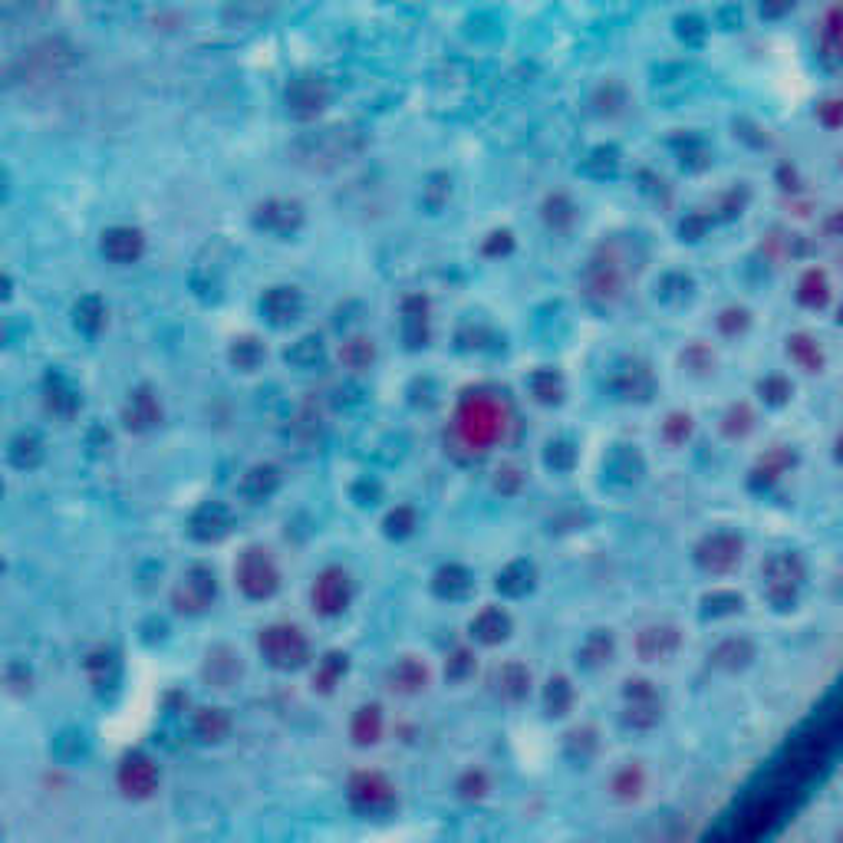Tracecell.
<instances>
[{
    "mask_svg": "<svg viewBox=\"0 0 843 843\" xmlns=\"http://www.w3.org/2000/svg\"><path fill=\"white\" fill-rule=\"evenodd\" d=\"M511 425H514V412L508 399L491 389H468L458 399L452 419V438L468 455H485L508 438Z\"/></svg>",
    "mask_w": 843,
    "mask_h": 843,
    "instance_id": "obj_1",
    "label": "cell"
},
{
    "mask_svg": "<svg viewBox=\"0 0 843 843\" xmlns=\"http://www.w3.org/2000/svg\"><path fill=\"white\" fill-rule=\"evenodd\" d=\"M807 567L794 550H778L761 564V593L774 610H794L804 593Z\"/></svg>",
    "mask_w": 843,
    "mask_h": 843,
    "instance_id": "obj_2",
    "label": "cell"
},
{
    "mask_svg": "<svg viewBox=\"0 0 843 843\" xmlns=\"http://www.w3.org/2000/svg\"><path fill=\"white\" fill-rule=\"evenodd\" d=\"M629 284V267H626V254L620 251V244L600 247L597 254L590 257L587 274H583V287H587V297L603 303V307H613L620 303Z\"/></svg>",
    "mask_w": 843,
    "mask_h": 843,
    "instance_id": "obj_3",
    "label": "cell"
},
{
    "mask_svg": "<svg viewBox=\"0 0 843 843\" xmlns=\"http://www.w3.org/2000/svg\"><path fill=\"white\" fill-rule=\"evenodd\" d=\"M257 646H261V656L280 672L303 669L310 662V639L294 623H271L267 629H261Z\"/></svg>",
    "mask_w": 843,
    "mask_h": 843,
    "instance_id": "obj_4",
    "label": "cell"
},
{
    "mask_svg": "<svg viewBox=\"0 0 843 843\" xmlns=\"http://www.w3.org/2000/svg\"><path fill=\"white\" fill-rule=\"evenodd\" d=\"M234 580L247 600H271L280 590V567L264 547H247L234 564Z\"/></svg>",
    "mask_w": 843,
    "mask_h": 843,
    "instance_id": "obj_5",
    "label": "cell"
},
{
    "mask_svg": "<svg viewBox=\"0 0 843 843\" xmlns=\"http://www.w3.org/2000/svg\"><path fill=\"white\" fill-rule=\"evenodd\" d=\"M745 560V537L735 531H712L695 544V564L708 577H728Z\"/></svg>",
    "mask_w": 843,
    "mask_h": 843,
    "instance_id": "obj_6",
    "label": "cell"
},
{
    "mask_svg": "<svg viewBox=\"0 0 843 843\" xmlns=\"http://www.w3.org/2000/svg\"><path fill=\"white\" fill-rule=\"evenodd\" d=\"M350 804L356 807L359 814H386L396 807V784L386 771H376V768H363L356 771L350 778Z\"/></svg>",
    "mask_w": 843,
    "mask_h": 843,
    "instance_id": "obj_7",
    "label": "cell"
},
{
    "mask_svg": "<svg viewBox=\"0 0 843 843\" xmlns=\"http://www.w3.org/2000/svg\"><path fill=\"white\" fill-rule=\"evenodd\" d=\"M662 692L653 679H629L623 689V722L636 732H649L662 722Z\"/></svg>",
    "mask_w": 843,
    "mask_h": 843,
    "instance_id": "obj_8",
    "label": "cell"
},
{
    "mask_svg": "<svg viewBox=\"0 0 843 843\" xmlns=\"http://www.w3.org/2000/svg\"><path fill=\"white\" fill-rule=\"evenodd\" d=\"M218 597V577L211 567H191L182 573V580L172 590V606L185 616H201L211 610Z\"/></svg>",
    "mask_w": 843,
    "mask_h": 843,
    "instance_id": "obj_9",
    "label": "cell"
},
{
    "mask_svg": "<svg viewBox=\"0 0 843 843\" xmlns=\"http://www.w3.org/2000/svg\"><path fill=\"white\" fill-rule=\"evenodd\" d=\"M353 577L343 567H327L317 573L310 587V603L320 616H343L353 603Z\"/></svg>",
    "mask_w": 843,
    "mask_h": 843,
    "instance_id": "obj_10",
    "label": "cell"
},
{
    "mask_svg": "<svg viewBox=\"0 0 843 843\" xmlns=\"http://www.w3.org/2000/svg\"><path fill=\"white\" fill-rule=\"evenodd\" d=\"M119 791L132 797V801H149V797L159 791V764H155L145 751H132L119 761L116 771Z\"/></svg>",
    "mask_w": 843,
    "mask_h": 843,
    "instance_id": "obj_11",
    "label": "cell"
},
{
    "mask_svg": "<svg viewBox=\"0 0 843 843\" xmlns=\"http://www.w3.org/2000/svg\"><path fill=\"white\" fill-rule=\"evenodd\" d=\"M254 224L274 238H290L303 228V205L294 198H267L264 205H257Z\"/></svg>",
    "mask_w": 843,
    "mask_h": 843,
    "instance_id": "obj_12",
    "label": "cell"
},
{
    "mask_svg": "<svg viewBox=\"0 0 843 843\" xmlns=\"http://www.w3.org/2000/svg\"><path fill=\"white\" fill-rule=\"evenodd\" d=\"M488 685H491V692L498 695L501 702L521 705L527 695H531L534 676H531V669H527L521 659H504V662H498V666L491 669Z\"/></svg>",
    "mask_w": 843,
    "mask_h": 843,
    "instance_id": "obj_13",
    "label": "cell"
},
{
    "mask_svg": "<svg viewBox=\"0 0 843 843\" xmlns=\"http://www.w3.org/2000/svg\"><path fill=\"white\" fill-rule=\"evenodd\" d=\"M633 649L643 662H669L682 649V629L672 623H653L639 629Z\"/></svg>",
    "mask_w": 843,
    "mask_h": 843,
    "instance_id": "obj_14",
    "label": "cell"
},
{
    "mask_svg": "<svg viewBox=\"0 0 843 843\" xmlns=\"http://www.w3.org/2000/svg\"><path fill=\"white\" fill-rule=\"evenodd\" d=\"M386 685L389 692L402 695V699H415V695H422L432 685V669L419 656H402L389 666Z\"/></svg>",
    "mask_w": 843,
    "mask_h": 843,
    "instance_id": "obj_15",
    "label": "cell"
},
{
    "mask_svg": "<svg viewBox=\"0 0 843 843\" xmlns=\"http://www.w3.org/2000/svg\"><path fill=\"white\" fill-rule=\"evenodd\" d=\"M646 791H649V771L643 761H623L620 768L610 771V781H606V794H610L616 804L643 801Z\"/></svg>",
    "mask_w": 843,
    "mask_h": 843,
    "instance_id": "obj_16",
    "label": "cell"
},
{
    "mask_svg": "<svg viewBox=\"0 0 843 843\" xmlns=\"http://www.w3.org/2000/svg\"><path fill=\"white\" fill-rule=\"evenodd\" d=\"M468 633L478 646H501L504 639L514 633V620L504 606L491 603V606H485V610H478L475 616H471Z\"/></svg>",
    "mask_w": 843,
    "mask_h": 843,
    "instance_id": "obj_17",
    "label": "cell"
},
{
    "mask_svg": "<svg viewBox=\"0 0 843 843\" xmlns=\"http://www.w3.org/2000/svg\"><path fill=\"white\" fill-rule=\"evenodd\" d=\"M66 66H70V53H66L60 43L47 40L24 56V73H20V80H53V76H60Z\"/></svg>",
    "mask_w": 843,
    "mask_h": 843,
    "instance_id": "obj_18",
    "label": "cell"
},
{
    "mask_svg": "<svg viewBox=\"0 0 843 843\" xmlns=\"http://www.w3.org/2000/svg\"><path fill=\"white\" fill-rule=\"evenodd\" d=\"M99 247H103V254L112 264H136L145 254V234L139 228H132V224H116V228H109L103 234V244Z\"/></svg>",
    "mask_w": 843,
    "mask_h": 843,
    "instance_id": "obj_19",
    "label": "cell"
},
{
    "mask_svg": "<svg viewBox=\"0 0 843 843\" xmlns=\"http://www.w3.org/2000/svg\"><path fill=\"white\" fill-rule=\"evenodd\" d=\"M122 422L132 432H149L162 422V399L155 396V389L139 386L136 392H129V402L122 409Z\"/></svg>",
    "mask_w": 843,
    "mask_h": 843,
    "instance_id": "obj_20",
    "label": "cell"
},
{
    "mask_svg": "<svg viewBox=\"0 0 843 843\" xmlns=\"http://www.w3.org/2000/svg\"><path fill=\"white\" fill-rule=\"evenodd\" d=\"M758 649L748 636H725L712 653H708V666L718 672H741L755 662Z\"/></svg>",
    "mask_w": 843,
    "mask_h": 843,
    "instance_id": "obj_21",
    "label": "cell"
},
{
    "mask_svg": "<svg viewBox=\"0 0 843 843\" xmlns=\"http://www.w3.org/2000/svg\"><path fill=\"white\" fill-rule=\"evenodd\" d=\"M201 672H205V682L215 685V689H231V685L238 682L241 672H244L241 653H238V649H231V646H215L205 656V669H201Z\"/></svg>",
    "mask_w": 843,
    "mask_h": 843,
    "instance_id": "obj_22",
    "label": "cell"
},
{
    "mask_svg": "<svg viewBox=\"0 0 843 843\" xmlns=\"http://www.w3.org/2000/svg\"><path fill=\"white\" fill-rule=\"evenodd\" d=\"M261 310L274 327H287L303 313V297L297 287H271L261 300Z\"/></svg>",
    "mask_w": 843,
    "mask_h": 843,
    "instance_id": "obj_23",
    "label": "cell"
},
{
    "mask_svg": "<svg viewBox=\"0 0 843 843\" xmlns=\"http://www.w3.org/2000/svg\"><path fill=\"white\" fill-rule=\"evenodd\" d=\"M386 735V715L379 705H359L350 718V738L356 748H373Z\"/></svg>",
    "mask_w": 843,
    "mask_h": 843,
    "instance_id": "obj_24",
    "label": "cell"
},
{
    "mask_svg": "<svg viewBox=\"0 0 843 843\" xmlns=\"http://www.w3.org/2000/svg\"><path fill=\"white\" fill-rule=\"evenodd\" d=\"M788 356H791V363L797 369H804V373H820L827 363V353H824V346H820V340L814 333H807V330H797L788 336Z\"/></svg>",
    "mask_w": 843,
    "mask_h": 843,
    "instance_id": "obj_25",
    "label": "cell"
},
{
    "mask_svg": "<svg viewBox=\"0 0 843 843\" xmlns=\"http://www.w3.org/2000/svg\"><path fill=\"white\" fill-rule=\"evenodd\" d=\"M327 99H330V89L323 86L320 80H297L294 89L287 93L290 112L300 116V119H313L317 112H323Z\"/></svg>",
    "mask_w": 843,
    "mask_h": 843,
    "instance_id": "obj_26",
    "label": "cell"
},
{
    "mask_svg": "<svg viewBox=\"0 0 843 843\" xmlns=\"http://www.w3.org/2000/svg\"><path fill=\"white\" fill-rule=\"evenodd\" d=\"M616 656V639L610 629H593V633L583 639L580 649H577V662L587 672H597L603 666H610Z\"/></svg>",
    "mask_w": 843,
    "mask_h": 843,
    "instance_id": "obj_27",
    "label": "cell"
},
{
    "mask_svg": "<svg viewBox=\"0 0 843 843\" xmlns=\"http://www.w3.org/2000/svg\"><path fill=\"white\" fill-rule=\"evenodd\" d=\"M830 297H834V284H830L824 267H811V271H804L801 280H797V300L807 310H824Z\"/></svg>",
    "mask_w": 843,
    "mask_h": 843,
    "instance_id": "obj_28",
    "label": "cell"
},
{
    "mask_svg": "<svg viewBox=\"0 0 843 843\" xmlns=\"http://www.w3.org/2000/svg\"><path fill=\"white\" fill-rule=\"evenodd\" d=\"M191 728H195L198 741L218 745V741L231 735V715L218 705H205V708H198L195 718H191Z\"/></svg>",
    "mask_w": 843,
    "mask_h": 843,
    "instance_id": "obj_29",
    "label": "cell"
},
{
    "mask_svg": "<svg viewBox=\"0 0 843 843\" xmlns=\"http://www.w3.org/2000/svg\"><path fill=\"white\" fill-rule=\"evenodd\" d=\"M188 531H191V537H198V541H218V537L231 531V517L221 504H205V508L191 517Z\"/></svg>",
    "mask_w": 843,
    "mask_h": 843,
    "instance_id": "obj_30",
    "label": "cell"
},
{
    "mask_svg": "<svg viewBox=\"0 0 843 843\" xmlns=\"http://www.w3.org/2000/svg\"><path fill=\"white\" fill-rule=\"evenodd\" d=\"M541 218H544V224H547L550 231L564 234V231L573 228V224H577V205H573V198L567 195V191H554V195L544 198Z\"/></svg>",
    "mask_w": 843,
    "mask_h": 843,
    "instance_id": "obj_31",
    "label": "cell"
},
{
    "mask_svg": "<svg viewBox=\"0 0 843 843\" xmlns=\"http://www.w3.org/2000/svg\"><path fill=\"white\" fill-rule=\"evenodd\" d=\"M340 363L353 373H366L369 366L376 363V340L373 336L353 333L340 343Z\"/></svg>",
    "mask_w": 843,
    "mask_h": 843,
    "instance_id": "obj_32",
    "label": "cell"
},
{
    "mask_svg": "<svg viewBox=\"0 0 843 843\" xmlns=\"http://www.w3.org/2000/svg\"><path fill=\"white\" fill-rule=\"evenodd\" d=\"M527 392H531V399L541 402V406H560L567 396L564 376L554 373V369H537V373L527 379Z\"/></svg>",
    "mask_w": 843,
    "mask_h": 843,
    "instance_id": "obj_33",
    "label": "cell"
},
{
    "mask_svg": "<svg viewBox=\"0 0 843 843\" xmlns=\"http://www.w3.org/2000/svg\"><path fill=\"white\" fill-rule=\"evenodd\" d=\"M432 587H435L438 597L462 600V597H468V593H471V573L462 564H445V567L435 570Z\"/></svg>",
    "mask_w": 843,
    "mask_h": 843,
    "instance_id": "obj_34",
    "label": "cell"
},
{
    "mask_svg": "<svg viewBox=\"0 0 843 843\" xmlns=\"http://www.w3.org/2000/svg\"><path fill=\"white\" fill-rule=\"evenodd\" d=\"M794 462H797V455H794L791 445H774L758 458L755 478L764 481V485H771V481H778L781 475H788V471L794 468Z\"/></svg>",
    "mask_w": 843,
    "mask_h": 843,
    "instance_id": "obj_35",
    "label": "cell"
},
{
    "mask_svg": "<svg viewBox=\"0 0 843 843\" xmlns=\"http://www.w3.org/2000/svg\"><path fill=\"white\" fill-rule=\"evenodd\" d=\"M277 488H280V471H277L274 465H254V468L244 475V481H241L244 498H251L254 504H257V501H267Z\"/></svg>",
    "mask_w": 843,
    "mask_h": 843,
    "instance_id": "obj_36",
    "label": "cell"
},
{
    "mask_svg": "<svg viewBox=\"0 0 843 843\" xmlns=\"http://www.w3.org/2000/svg\"><path fill=\"white\" fill-rule=\"evenodd\" d=\"M616 392H620L623 399H649V392H653V373H649V366L629 363L626 369H620V376H616Z\"/></svg>",
    "mask_w": 843,
    "mask_h": 843,
    "instance_id": "obj_37",
    "label": "cell"
},
{
    "mask_svg": "<svg viewBox=\"0 0 843 843\" xmlns=\"http://www.w3.org/2000/svg\"><path fill=\"white\" fill-rule=\"evenodd\" d=\"M491 788H494L491 774L485 768H478V764L465 768L462 774H458V781H455V794L462 797V801H468V804L485 801V797L491 794Z\"/></svg>",
    "mask_w": 843,
    "mask_h": 843,
    "instance_id": "obj_38",
    "label": "cell"
},
{
    "mask_svg": "<svg viewBox=\"0 0 843 843\" xmlns=\"http://www.w3.org/2000/svg\"><path fill=\"white\" fill-rule=\"evenodd\" d=\"M541 699H544V712L550 718H560V715L570 712L573 702H577V692H573V685H570L567 676H554V679H547Z\"/></svg>",
    "mask_w": 843,
    "mask_h": 843,
    "instance_id": "obj_39",
    "label": "cell"
},
{
    "mask_svg": "<svg viewBox=\"0 0 843 843\" xmlns=\"http://www.w3.org/2000/svg\"><path fill=\"white\" fill-rule=\"evenodd\" d=\"M755 425H758V415H755V409L748 406V402H732V406H728L725 415H722V435L732 438V442H738V438H748L751 432H755Z\"/></svg>",
    "mask_w": 843,
    "mask_h": 843,
    "instance_id": "obj_40",
    "label": "cell"
},
{
    "mask_svg": "<svg viewBox=\"0 0 843 843\" xmlns=\"http://www.w3.org/2000/svg\"><path fill=\"white\" fill-rule=\"evenodd\" d=\"M346 669H350V656H346V653H327L317 662V669H313V689L333 692L336 685L343 682Z\"/></svg>",
    "mask_w": 843,
    "mask_h": 843,
    "instance_id": "obj_41",
    "label": "cell"
},
{
    "mask_svg": "<svg viewBox=\"0 0 843 843\" xmlns=\"http://www.w3.org/2000/svg\"><path fill=\"white\" fill-rule=\"evenodd\" d=\"M531 587H534V567L524 564V560H514L511 567H504L498 573V590L504 597H524Z\"/></svg>",
    "mask_w": 843,
    "mask_h": 843,
    "instance_id": "obj_42",
    "label": "cell"
},
{
    "mask_svg": "<svg viewBox=\"0 0 843 843\" xmlns=\"http://www.w3.org/2000/svg\"><path fill=\"white\" fill-rule=\"evenodd\" d=\"M758 396H761L764 406L781 409V406H788L791 396H794V382L788 376H781V373H771V376H764L758 382Z\"/></svg>",
    "mask_w": 843,
    "mask_h": 843,
    "instance_id": "obj_43",
    "label": "cell"
},
{
    "mask_svg": "<svg viewBox=\"0 0 843 843\" xmlns=\"http://www.w3.org/2000/svg\"><path fill=\"white\" fill-rule=\"evenodd\" d=\"M692 432H695V419L689 412H669L666 415V422H662V442L666 445H672V448H679V445H685L692 438Z\"/></svg>",
    "mask_w": 843,
    "mask_h": 843,
    "instance_id": "obj_44",
    "label": "cell"
},
{
    "mask_svg": "<svg viewBox=\"0 0 843 843\" xmlns=\"http://www.w3.org/2000/svg\"><path fill=\"white\" fill-rule=\"evenodd\" d=\"M597 748H600V738L590 725L573 728V732L567 735V755L573 761H590L593 755H597Z\"/></svg>",
    "mask_w": 843,
    "mask_h": 843,
    "instance_id": "obj_45",
    "label": "cell"
},
{
    "mask_svg": "<svg viewBox=\"0 0 843 843\" xmlns=\"http://www.w3.org/2000/svg\"><path fill=\"white\" fill-rule=\"evenodd\" d=\"M475 666H478V656L471 646H455L452 653L445 656V676L452 682H465L471 672H475Z\"/></svg>",
    "mask_w": 843,
    "mask_h": 843,
    "instance_id": "obj_46",
    "label": "cell"
},
{
    "mask_svg": "<svg viewBox=\"0 0 843 843\" xmlns=\"http://www.w3.org/2000/svg\"><path fill=\"white\" fill-rule=\"evenodd\" d=\"M386 534L389 537H396V541H402V537H412L415 534V527H419V514H415V508H409V504H399V508H392L386 514Z\"/></svg>",
    "mask_w": 843,
    "mask_h": 843,
    "instance_id": "obj_47",
    "label": "cell"
},
{
    "mask_svg": "<svg viewBox=\"0 0 843 843\" xmlns=\"http://www.w3.org/2000/svg\"><path fill=\"white\" fill-rule=\"evenodd\" d=\"M264 359V346L254 340V336H244V340H238L231 346V363L244 369V373H254L257 363Z\"/></svg>",
    "mask_w": 843,
    "mask_h": 843,
    "instance_id": "obj_48",
    "label": "cell"
},
{
    "mask_svg": "<svg viewBox=\"0 0 843 843\" xmlns=\"http://www.w3.org/2000/svg\"><path fill=\"white\" fill-rule=\"evenodd\" d=\"M715 327L722 336H741L751 327V310L748 307H725L715 317Z\"/></svg>",
    "mask_w": 843,
    "mask_h": 843,
    "instance_id": "obj_49",
    "label": "cell"
},
{
    "mask_svg": "<svg viewBox=\"0 0 843 843\" xmlns=\"http://www.w3.org/2000/svg\"><path fill=\"white\" fill-rule=\"evenodd\" d=\"M843 7L834 4V7H827V14H824V27H820V43H824V50L830 56H837L840 50V37H843Z\"/></svg>",
    "mask_w": 843,
    "mask_h": 843,
    "instance_id": "obj_50",
    "label": "cell"
},
{
    "mask_svg": "<svg viewBox=\"0 0 843 843\" xmlns=\"http://www.w3.org/2000/svg\"><path fill=\"white\" fill-rule=\"evenodd\" d=\"M682 366L695 376H708V373H715V353L708 350L705 343H692L689 350L682 353Z\"/></svg>",
    "mask_w": 843,
    "mask_h": 843,
    "instance_id": "obj_51",
    "label": "cell"
},
{
    "mask_svg": "<svg viewBox=\"0 0 843 843\" xmlns=\"http://www.w3.org/2000/svg\"><path fill=\"white\" fill-rule=\"evenodd\" d=\"M10 458H14L17 468H33V465H40V458H43L40 438H37V435H20L17 442H14V452H10Z\"/></svg>",
    "mask_w": 843,
    "mask_h": 843,
    "instance_id": "obj_52",
    "label": "cell"
},
{
    "mask_svg": "<svg viewBox=\"0 0 843 843\" xmlns=\"http://www.w3.org/2000/svg\"><path fill=\"white\" fill-rule=\"evenodd\" d=\"M76 323H80L83 330L96 333V330L106 323V307H103V303H99L96 297L80 300V307H76Z\"/></svg>",
    "mask_w": 843,
    "mask_h": 843,
    "instance_id": "obj_53",
    "label": "cell"
},
{
    "mask_svg": "<svg viewBox=\"0 0 843 843\" xmlns=\"http://www.w3.org/2000/svg\"><path fill=\"white\" fill-rule=\"evenodd\" d=\"M705 603V613H712V616H725V613H735V610H741V593H735V590H712L708 593V597L702 600Z\"/></svg>",
    "mask_w": 843,
    "mask_h": 843,
    "instance_id": "obj_54",
    "label": "cell"
},
{
    "mask_svg": "<svg viewBox=\"0 0 843 843\" xmlns=\"http://www.w3.org/2000/svg\"><path fill=\"white\" fill-rule=\"evenodd\" d=\"M524 485V471L517 468L514 462L508 465H501L498 471H494V488H498L501 494H517Z\"/></svg>",
    "mask_w": 843,
    "mask_h": 843,
    "instance_id": "obj_55",
    "label": "cell"
},
{
    "mask_svg": "<svg viewBox=\"0 0 843 843\" xmlns=\"http://www.w3.org/2000/svg\"><path fill=\"white\" fill-rule=\"evenodd\" d=\"M573 458H577V448H573L567 438H557V442L547 445V465H550V468L567 471V468L573 465Z\"/></svg>",
    "mask_w": 843,
    "mask_h": 843,
    "instance_id": "obj_56",
    "label": "cell"
},
{
    "mask_svg": "<svg viewBox=\"0 0 843 843\" xmlns=\"http://www.w3.org/2000/svg\"><path fill=\"white\" fill-rule=\"evenodd\" d=\"M481 251H485L488 257H501V254H511L514 251V234L504 228V231H491L485 244H481Z\"/></svg>",
    "mask_w": 843,
    "mask_h": 843,
    "instance_id": "obj_57",
    "label": "cell"
},
{
    "mask_svg": "<svg viewBox=\"0 0 843 843\" xmlns=\"http://www.w3.org/2000/svg\"><path fill=\"white\" fill-rule=\"evenodd\" d=\"M840 99H827L824 106H817V112H820V122H824L827 129H840Z\"/></svg>",
    "mask_w": 843,
    "mask_h": 843,
    "instance_id": "obj_58",
    "label": "cell"
},
{
    "mask_svg": "<svg viewBox=\"0 0 843 843\" xmlns=\"http://www.w3.org/2000/svg\"><path fill=\"white\" fill-rule=\"evenodd\" d=\"M781 188L784 191H797V168L781 165Z\"/></svg>",
    "mask_w": 843,
    "mask_h": 843,
    "instance_id": "obj_59",
    "label": "cell"
},
{
    "mask_svg": "<svg viewBox=\"0 0 843 843\" xmlns=\"http://www.w3.org/2000/svg\"><path fill=\"white\" fill-rule=\"evenodd\" d=\"M7 294H10V280H7L4 274H0V300H4Z\"/></svg>",
    "mask_w": 843,
    "mask_h": 843,
    "instance_id": "obj_60",
    "label": "cell"
},
{
    "mask_svg": "<svg viewBox=\"0 0 843 843\" xmlns=\"http://www.w3.org/2000/svg\"><path fill=\"white\" fill-rule=\"evenodd\" d=\"M0 343H4V330H0Z\"/></svg>",
    "mask_w": 843,
    "mask_h": 843,
    "instance_id": "obj_61",
    "label": "cell"
},
{
    "mask_svg": "<svg viewBox=\"0 0 843 843\" xmlns=\"http://www.w3.org/2000/svg\"><path fill=\"white\" fill-rule=\"evenodd\" d=\"M0 494H4V485H0Z\"/></svg>",
    "mask_w": 843,
    "mask_h": 843,
    "instance_id": "obj_62",
    "label": "cell"
}]
</instances>
